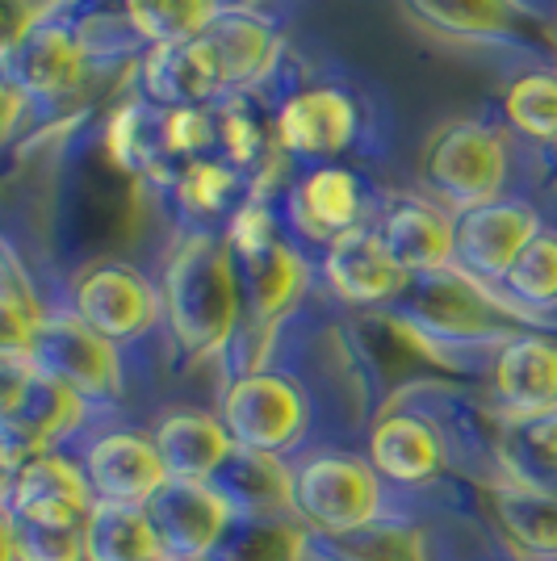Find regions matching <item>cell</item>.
Segmentation results:
<instances>
[{
	"label": "cell",
	"mask_w": 557,
	"mask_h": 561,
	"mask_svg": "<svg viewBox=\"0 0 557 561\" xmlns=\"http://www.w3.org/2000/svg\"><path fill=\"white\" fill-rule=\"evenodd\" d=\"M163 319L172 340L189 356H214L231 344L248 310L243 273L231 243L209 231H193L168 256L163 268Z\"/></svg>",
	"instance_id": "6da1fadb"
},
{
	"label": "cell",
	"mask_w": 557,
	"mask_h": 561,
	"mask_svg": "<svg viewBox=\"0 0 557 561\" xmlns=\"http://www.w3.org/2000/svg\"><path fill=\"white\" fill-rule=\"evenodd\" d=\"M382 512V478L365 457L319 453L294 469V515L327 537L370 533Z\"/></svg>",
	"instance_id": "7a4b0ae2"
},
{
	"label": "cell",
	"mask_w": 557,
	"mask_h": 561,
	"mask_svg": "<svg viewBox=\"0 0 557 561\" xmlns=\"http://www.w3.org/2000/svg\"><path fill=\"white\" fill-rule=\"evenodd\" d=\"M423 181L457 210L487 206L508 181V142L487 122H448L428 142Z\"/></svg>",
	"instance_id": "3957f363"
},
{
	"label": "cell",
	"mask_w": 557,
	"mask_h": 561,
	"mask_svg": "<svg viewBox=\"0 0 557 561\" xmlns=\"http://www.w3.org/2000/svg\"><path fill=\"white\" fill-rule=\"evenodd\" d=\"M30 360L34 369L59 386H68L71 394L84 402H105V398L122 394V352L114 340L96 335L80 314L59 310V314H43L34 344H30Z\"/></svg>",
	"instance_id": "277c9868"
},
{
	"label": "cell",
	"mask_w": 557,
	"mask_h": 561,
	"mask_svg": "<svg viewBox=\"0 0 557 561\" xmlns=\"http://www.w3.org/2000/svg\"><path fill=\"white\" fill-rule=\"evenodd\" d=\"M218 420L227 427L235 448H252V453H289L306 436V398L303 390L277 374H243L227 386Z\"/></svg>",
	"instance_id": "5b68a950"
},
{
	"label": "cell",
	"mask_w": 557,
	"mask_h": 561,
	"mask_svg": "<svg viewBox=\"0 0 557 561\" xmlns=\"http://www.w3.org/2000/svg\"><path fill=\"white\" fill-rule=\"evenodd\" d=\"M398 302H407V323L416 328L423 344H432V340H448V344L487 340L499 331V314H508V306L499 302L482 280L465 277L462 268L411 277L407 294Z\"/></svg>",
	"instance_id": "8992f818"
},
{
	"label": "cell",
	"mask_w": 557,
	"mask_h": 561,
	"mask_svg": "<svg viewBox=\"0 0 557 561\" xmlns=\"http://www.w3.org/2000/svg\"><path fill=\"white\" fill-rule=\"evenodd\" d=\"M71 314H80L105 340H139L160 323L163 298L151 280L130 264H93L71 289Z\"/></svg>",
	"instance_id": "52a82bcc"
},
{
	"label": "cell",
	"mask_w": 557,
	"mask_h": 561,
	"mask_svg": "<svg viewBox=\"0 0 557 561\" xmlns=\"http://www.w3.org/2000/svg\"><path fill=\"white\" fill-rule=\"evenodd\" d=\"M147 515L156 524L163 558L172 561H209V553L223 545L235 524L231 499L214 482H181V478H168V486L147 503Z\"/></svg>",
	"instance_id": "ba28073f"
},
{
	"label": "cell",
	"mask_w": 557,
	"mask_h": 561,
	"mask_svg": "<svg viewBox=\"0 0 557 561\" xmlns=\"http://www.w3.org/2000/svg\"><path fill=\"white\" fill-rule=\"evenodd\" d=\"M536 231H541V218L528 202L495 197L487 206L462 210L457 234H453V268H462L465 277L482 280V285L503 280Z\"/></svg>",
	"instance_id": "9c48e42d"
},
{
	"label": "cell",
	"mask_w": 557,
	"mask_h": 561,
	"mask_svg": "<svg viewBox=\"0 0 557 561\" xmlns=\"http://www.w3.org/2000/svg\"><path fill=\"white\" fill-rule=\"evenodd\" d=\"M96 494L84 478V466H76L59 453H43L22 469L9 473V512L18 524L34 528H84Z\"/></svg>",
	"instance_id": "30bf717a"
},
{
	"label": "cell",
	"mask_w": 557,
	"mask_h": 561,
	"mask_svg": "<svg viewBox=\"0 0 557 561\" xmlns=\"http://www.w3.org/2000/svg\"><path fill=\"white\" fill-rule=\"evenodd\" d=\"M361 130V114L344 89H303L285 96L277 110V142L281 151L303 156V160H331L349 151Z\"/></svg>",
	"instance_id": "8fae6325"
},
{
	"label": "cell",
	"mask_w": 557,
	"mask_h": 561,
	"mask_svg": "<svg viewBox=\"0 0 557 561\" xmlns=\"http://www.w3.org/2000/svg\"><path fill=\"white\" fill-rule=\"evenodd\" d=\"M84 478L101 503L147 507L168 486V469L156 440L139 432H110L84 453Z\"/></svg>",
	"instance_id": "7c38bea8"
},
{
	"label": "cell",
	"mask_w": 557,
	"mask_h": 561,
	"mask_svg": "<svg viewBox=\"0 0 557 561\" xmlns=\"http://www.w3.org/2000/svg\"><path fill=\"white\" fill-rule=\"evenodd\" d=\"M323 277L352 306L398 302L411 285V277L398 268V260L386 252L382 234L370 231V227H356V231L327 243Z\"/></svg>",
	"instance_id": "4fadbf2b"
},
{
	"label": "cell",
	"mask_w": 557,
	"mask_h": 561,
	"mask_svg": "<svg viewBox=\"0 0 557 561\" xmlns=\"http://www.w3.org/2000/svg\"><path fill=\"white\" fill-rule=\"evenodd\" d=\"M143 89L151 96V105H160V110H206L209 101L231 96L206 34H197L189 43H168V47L147 50Z\"/></svg>",
	"instance_id": "5bb4252c"
},
{
	"label": "cell",
	"mask_w": 557,
	"mask_h": 561,
	"mask_svg": "<svg viewBox=\"0 0 557 561\" xmlns=\"http://www.w3.org/2000/svg\"><path fill=\"white\" fill-rule=\"evenodd\" d=\"M377 234L407 277H428V273L453 268L457 218H448L444 206L428 202V197H398L395 206L382 214Z\"/></svg>",
	"instance_id": "9a60e30c"
},
{
	"label": "cell",
	"mask_w": 557,
	"mask_h": 561,
	"mask_svg": "<svg viewBox=\"0 0 557 561\" xmlns=\"http://www.w3.org/2000/svg\"><path fill=\"white\" fill-rule=\"evenodd\" d=\"M495 394L508 420L557 415V344L545 335H515L495 360Z\"/></svg>",
	"instance_id": "2e32d148"
},
{
	"label": "cell",
	"mask_w": 557,
	"mask_h": 561,
	"mask_svg": "<svg viewBox=\"0 0 557 561\" xmlns=\"http://www.w3.org/2000/svg\"><path fill=\"white\" fill-rule=\"evenodd\" d=\"M84 64H89V47H84V38L76 30L55 22H38L34 34L9 55L4 71L13 76V84L25 96L59 101V96H68L80 84Z\"/></svg>",
	"instance_id": "e0dca14e"
},
{
	"label": "cell",
	"mask_w": 557,
	"mask_h": 561,
	"mask_svg": "<svg viewBox=\"0 0 557 561\" xmlns=\"http://www.w3.org/2000/svg\"><path fill=\"white\" fill-rule=\"evenodd\" d=\"M289 214L310 239H340L361 227L365 218V188L356 181V172L336 164L310 168L298 185L289 188Z\"/></svg>",
	"instance_id": "ac0fdd59"
},
{
	"label": "cell",
	"mask_w": 557,
	"mask_h": 561,
	"mask_svg": "<svg viewBox=\"0 0 557 561\" xmlns=\"http://www.w3.org/2000/svg\"><path fill=\"white\" fill-rule=\"evenodd\" d=\"M151 440L160 448L168 478L181 482H214L235 453L223 420L206 411H168Z\"/></svg>",
	"instance_id": "d6986e66"
},
{
	"label": "cell",
	"mask_w": 557,
	"mask_h": 561,
	"mask_svg": "<svg viewBox=\"0 0 557 561\" xmlns=\"http://www.w3.org/2000/svg\"><path fill=\"white\" fill-rule=\"evenodd\" d=\"M206 43L218 59L227 93H243L260 84L273 71L281 50L273 25L248 9H218V18L206 25Z\"/></svg>",
	"instance_id": "ffe728a7"
},
{
	"label": "cell",
	"mask_w": 557,
	"mask_h": 561,
	"mask_svg": "<svg viewBox=\"0 0 557 561\" xmlns=\"http://www.w3.org/2000/svg\"><path fill=\"white\" fill-rule=\"evenodd\" d=\"M370 466L377 478L402 486L432 482L444 469L441 432L419 415H386L370 436Z\"/></svg>",
	"instance_id": "44dd1931"
},
{
	"label": "cell",
	"mask_w": 557,
	"mask_h": 561,
	"mask_svg": "<svg viewBox=\"0 0 557 561\" xmlns=\"http://www.w3.org/2000/svg\"><path fill=\"white\" fill-rule=\"evenodd\" d=\"M407 4L436 34L465 43H515L528 30V9L520 0H407Z\"/></svg>",
	"instance_id": "7402d4cb"
},
{
	"label": "cell",
	"mask_w": 557,
	"mask_h": 561,
	"mask_svg": "<svg viewBox=\"0 0 557 561\" xmlns=\"http://www.w3.org/2000/svg\"><path fill=\"white\" fill-rule=\"evenodd\" d=\"M243 273V294H248V314L260 328H273L277 319H285L294 302L306 289V264L289 243H273L255 256L239 260Z\"/></svg>",
	"instance_id": "603a6c76"
},
{
	"label": "cell",
	"mask_w": 557,
	"mask_h": 561,
	"mask_svg": "<svg viewBox=\"0 0 557 561\" xmlns=\"http://www.w3.org/2000/svg\"><path fill=\"white\" fill-rule=\"evenodd\" d=\"M84 558L89 561H156L163 558L160 537L147 507L101 503L84 519Z\"/></svg>",
	"instance_id": "cb8c5ba5"
},
{
	"label": "cell",
	"mask_w": 557,
	"mask_h": 561,
	"mask_svg": "<svg viewBox=\"0 0 557 561\" xmlns=\"http://www.w3.org/2000/svg\"><path fill=\"white\" fill-rule=\"evenodd\" d=\"M227 473V486L218 491L231 499V507H248L252 515L264 512H294V469H285L273 453H252V448H235L231 461L218 469Z\"/></svg>",
	"instance_id": "d4e9b609"
},
{
	"label": "cell",
	"mask_w": 557,
	"mask_h": 561,
	"mask_svg": "<svg viewBox=\"0 0 557 561\" xmlns=\"http://www.w3.org/2000/svg\"><path fill=\"white\" fill-rule=\"evenodd\" d=\"M495 507L520 549L536 558H557V494L524 482H503L495 491Z\"/></svg>",
	"instance_id": "484cf974"
},
{
	"label": "cell",
	"mask_w": 557,
	"mask_h": 561,
	"mask_svg": "<svg viewBox=\"0 0 557 561\" xmlns=\"http://www.w3.org/2000/svg\"><path fill=\"white\" fill-rule=\"evenodd\" d=\"M122 13L139 43L168 47L206 34V25L218 18V0H122Z\"/></svg>",
	"instance_id": "4316f807"
},
{
	"label": "cell",
	"mask_w": 557,
	"mask_h": 561,
	"mask_svg": "<svg viewBox=\"0 0 557 561\" xmlns=\"http://www.w3.org/2000/svg\"><path fill=\"white\" fill-rule=\"evenodd\" d=\"M503 466L511 482L557 494V415L508 420L503 432Z\"/></svg>",
	"instance_id": "83f0119b"
},
{
	"label": "cell",
	"mask_w": 557,
	"mask_h": 561,
	"mask_svg": "<svg viewBox=\"0 0 557 561\" xmlns=\"http://www.w3.org/2000/svg\"><path fill=\"white\" fill-rule=\"evenodd\" d=\"M503 117L520 139L557 147V71L536 68L515 76L503 93Z\"/></svg>",
	"instance_id": "f1b7e54d"
},
{
	"label": "cell",
	"mask_w": 557,
	"mask_h": 561,
	"mask_svg": "<svg viewBox=\"0 0 557 561\" xmlns=\"http://www.w3.org/2000/svg\"><path fill=\"white\" fill-rule=\"evenodd\" d=\"M160 122H163L160 105H122V110L110 117V130H105L114 164L126 168V172H160L163 168ZM163 176L172 181L168 168H163Z\"/></svg>",
	"instance_id": "f546056e"
},
{
	"label": "cell",
	"mask_w": 557,
	"mask_h": 561,
	"mask_svg": "<svg viewBox=\"0 0 557 561\" xmlns=\"http://www.w3.org/2000/svg\"><path fill=\"white\" fill-rule=\"evenodd\" d=\"M306 537L303 528L255 515L248 524H231L223 545L209 553V561H303Z\"/></svg>",
	"instance_id": "4dcf8cb0"
},
{
	"label": "cell",
	"mask_w": 557,
	"mask_h": 561,
	"mask_svg": "<svg viewBox=\"0 0 557 561\" xmlns=\"http://www.w3.org/2000/svg\"><path fill=\"white\" fill-rule=\"evenodd\" d=\"M511 302L524 310H554L557 306V231H536L533 243L515 256L508 277L499 280Z\"/></svg>",
	"instance_id": "1f68e13d"
},
{
	"label": "cell",
	"mask_w": 557,
	"mask_h": 561,
	"mask_svg": "<svg viewBox=\"0 0 557 561\" xmlns=\"http://www.w3.org/2000/svg\"><path fill=\"white\" fill-rule=\"evenodd\" d=\"M177 202H181V210L193 214V218H223V214H231V206L239 202V188H243V176L235 172L231 164H223V160H197V164H189L177 172Z\"/></svg>",
	"instance_id": "d6a6232c"
},
{
	"label": "cell",
	"mask_w": 557,
	"mask_h": 561,
	"mask_svg": "<svg viewBox=\"0 0 557 561\" xmlns=\"http://www.w3.org/2000/svg\"><path fill=\"white\" fill-rule=\"evenodd\" d=\"M214 130H218V147H223V164H231L239 176L252 172L264 160V151H269L264 122L252 114V105L239 93L223 96L214 105Z\"/></svg>",
	"instance_id": "836d02e7"
},
{
	"label": "cell",
	"mask_w": 557,
	"mask_h": 561,
	"mask_svg": "<svg viewBox=\"0 0 557 561\" xmlns=\"http://www.w3.org/2000/svg\"><path fill=\"white\" fill-rule=\"evenodd\" d=\"M160 139H163V168L177 181L181 168L206 160V151L218 142L214 114L209 110H163Z\"/></svg>",
	"instance_id": "e575fe53"
},
{
	"label": "cell",
	"mask_w": 557,
	"mask_h": 561,
	"mask_svg": "<svg viewBox=\"0 0 557 561\" xmlns=\"http://www.w3.org/2000/svg\"><path fill=\"white\" fill-rule=\"evenodd\" d=\"M38 319H43V310L34 306V298L22 285L0 280V352H25L30 356Z\"/></svg>",
	"instance_id": "d590c367"
},
{
	"label": "cell",
	"mask_w": 557,
	"mask_h": 561,
	"mask_svg": "<svg viewBox=\"0 0 557 561\" xmlns=\"http://www.w3.org/2000/svg\"><path fill=\"white\" fill-rule=\"evenodd\" d=\"M22 528V561H89L84 558V528Z\"/></svg>",
	"instance_id": "8d00e7d4"
},
{
	"label": "cell",
	"mask_w": 557,
	"mask_h": 561,
	"mask_svg": "<svg viewBox=\"0 0 557 561\" xmlns=\"http://www.w3.org/2000/svg\"><path fill=\"white\" fill-rule=\"evenodd\" d=\"M223 239L231 243L235 260H248L277 243V222H273V214L264 210V206L248 202V206H239V210L231 214V227H227Z\"/></svg>",
	"instance_id": "74e56055"
},
{
	"label": "cell",
	"mask_w": 557,
	"mask_h": 561,
	"mask_svg": "<svg viewBox=\"0 0 557 561\" xmlns=\"http://www.w3.org/2000/svg\"><path fill=\"white\" fill-rule=\"evenodd\" d=\"M34 381H38V369L25 352H0V420L22 407Z\"/></svg>",
	"instance_id": "f35d334b"
},
{
	"label": "cell",
	"mask_w": 557,
	"mask_h": 561,
	"mask_svg": "<svg viewBox=\"0 0 557 561\" xmlns=\"http://www.w3.org/2000/svg\"><path fill=\"white\" fill-rule=\"evenodd\" d=\"M38 22H43V13H38L30 0H0V68H4L9 55L34 34Z\"/></svg>",
	"instance_id": "ab89813d"
},
{
	"label": "cell",
	"mask_w": 557,
	"mask_h": 561,
	"mask_svg": "<svg viewBox=\"0 0 557 561\" xmlns=\"http://www.w3.org/2000/svg\"><path fill=\"white\" fill-rule=\"evenodd\" d=\"M22 114H25V93L13 84V76L0 68V142L13 139V130H18Z\"/></svg>",
	"instance_id": "60d3db41"
},
{
	"label": "cell",
	"mask_w": 557,
	"mask_h": 561,
	"mask_svg": "<svg viewBox=\"0 0 557 561\" xmlns=\"http://www.w3.org/2000/svg\"><path fill=\"white\" fill-rule=\"evenodd\" d=\"M0 561H22V528L4 503H0Z\"/></svg>",
	"instance_id": "b9f144b4"
},
{
	"label": "cell",
	"mask_w": 557,
	"mask_h": 561,
	"mask_svg": "<svg viewBox=\"0 0 557 561\" xmlns=\"http://www.w3.org/2000/svg\"><path fill=\"white\" fill-rule=\"evenodd\" d=\"M30 4H34V9H38V13L47 18V13H50V9H55V4H59V0H30Z\"/></svg>",
	"instance_id": "7bdbcfd3"
},
{
	"label": "cell",
	"mask_w": 557,
	"mask_h": 561,
	"mask_svg": "<svg viewBox=\"0 0 557 561\" xmlns=\"http://www.w3.org/2000/svg\"><path fill=\"white\" fill-rule=\"evenodd\" d=\"M156 561H172V558H156Z\"/></svg>",
	"instance_id": "ee69618b"
}]
</instances>
